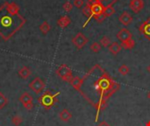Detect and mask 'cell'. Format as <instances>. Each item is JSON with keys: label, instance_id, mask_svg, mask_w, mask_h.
I'll return each mask as SVG.
<instances>
[{"label": "cell", "instance_id": "1", "mask_svg": "<svg viewBox=\"0 0 150 126\" xmlns=\"http://www.w3.org/2000/svg\"><path fill=\"white\" fill-rule=\"evenodd\" d=\"M120 86L98 64L93 66L82 78V86L78 91L82 96L96 109L95 121L107 105L111 96L119 91Z\"/></svg>", "mask_w": 150, "mask_h": 126}, {"label": "cell", "instance_id": "2", "mask_svg": "<svg viewBox=\"0 0 150 126\" xmlns=\"http://www.w3.org/2000/svg\"><path fill=\"white\" fill-rule=\"evenodd\" d=\"M25 19L19 14H14L8 11L5 3L0 6V36L4 39H10L25 25Z\"/></svg>", "mask_w": 150, "mask_h": 126}, {"label": "cell", "instance_id": "3", "mask_svg": "<svg viewBox=\"0 0 150 126\" xmlns=\"http://www.w3.org/2000/svg\"><path fill=\"white\" fill-rule=\"evenodd\" d=\"M58 96H60V92L52 93L51 91H46L41 96L39 97L38 102L45 110H50L55 103H57Z\"/></svg>", "mask_w": 150, "mask_h": 126}, {"label": "cell", "instance_id": "4", "mask_svg": "<svg viewBox=\"0 0 150 126\" xmlns=\"http://www.w3.org/2000/svg\"><path fill=\"white\" fill-rule=\"evenodd\" d=\"M56 75L64 82H69L71 81V79L73 78V75H72V70L70 69V68H69L66 64H62L55 71Z\"/></svg>", "mask_w": 150, "mask_h": 126}, {"label": "cell", "instance_id": "5", "mask_svg": "<svg viewBox=\"0 0 150 126\" xmlns=\"http://www.w3.org/2000/svg\"><path fill=\"white\" fill-rule=\"evenodd\" d=\"M91 16L89 19H87V21L83 24V27H85L86 25L91 21V19L96 16H98L100 14H103L105 11V5L102 4V2H98V3H95L93 4H91Z\"/></svg>", "mask_w": 150, "mask_h": 126}, {"label": "cell", "instance_id": "6", "mask_svg": "<svg viewBox=\"0 0 150 126\" xmlns=\"http://www.w3.org/2000/svg\"><path fill=\"white\" fill-rule=\"evenodd\" d=\"M89 39L83 35L82 32L76 33L73 38H72V43L73 45L76 47L77 50H81L83 48V46L88 43Z\"/></svg>", "mask_w": 150, "mask_h": 126}, {"label": "cell", "instance_id": "7", "mask_svg": "<svg viewBox=\"0 0 150 126\" xmlns=\"http://www.w3.org/2000/svg\"><path fill=\"white\" fill-rule=\"evenodd\" d=\"M46 87V84L43 80H41L40 77H35L30 83H29V88L34 91L36 94L41 93Z\"/></svg>", "mask_w": 150, "mask_h": 126}, {"label": "cell", "instance_id": "8", "mask_svg": "<svg viewBox=\"0 0 150 126\" xmlns=\"http://www.w3.org/2000/svg\"><path fill=\"white\" fill-rule=\"evenodd\" d=\"M116 36H117L118 39H119L121 43L133 39V34H132V32H131L130 31H128L127 29H126V28H122L121 30H120Z\"/></svg>", "mask_w": 150, "mask_h": 126}, {"label": "cell", "instance_id": "9", "mask_svg": "<svg viewBox=\"0 0 150 126\" xmlns=\"http://www.w3.org/2000/svg\"><path fill=\"white\" fill-rule=\"evenodd\" d=\"M139 31L147 39L150 40V18L142 23L139 27Z\"/></svg>", "mask_w": 150, "mask_h": 126}, {"label": "cell", "instance_id": "10", "mask_svg": "<svg viewBox=\"0 0 150 126\" xmlns=\"http://www.w3.org/2000/svg\"><path fill=\"white\" fill-rule=\"evenodd\" d=\"M129 6L134 13H139L144 7V2L143 0H131Z\"/></svg>", "mask_w": 150, "mask_h": 126}, {"label": "cell", "instance_id": "11", "mask_svg": "<svg viewBox=\"0 0 150 126\" xmlns=\"http://www.w3.org/2000/svg\"><path fill=\"white\" fill-rule=\"evenodd\" d=\"M119 20H120V22L123 25H126L127 26V25H129L133 22L134 18H133V17L127 11H123L120 14V16L119 17Z\"/></svg>", "mask_w": 150, "mask_h": 126}, {"label": "cell", "instance_id": "12", "mask_svg": "<svg viewBox=\"0 0 150 126\" xmlns=\"http://www.w3.org/2000/svg\"><path fill=\"white\" fill-rule=\"evenodd\" d=\"M19 102L22 103L23 106H25L29 103H33V96L28 93V92H24L18 98Z\"/></svg>", "mask_w": 150, "mask_h": 126}, {"label": "cell", "instance_id": "13", "mask_svg": "<svg viewBox=\"0 0 150 126\" xmlns=\"http://www.w3.org/2000/svg\"><path fill=\"white\" fill-rule=\"evenodd\" d=\"M18 75L22 79H27L32 75V71H31L30 68L24 66L21 68H19V70L18 71Z\"/></svg>", "mask_w": 150, "mask_h": 126}, {"label": "cell", "instance_id": "14", "mask_svg": "<svg viewBox=\"0 0 150 126\" xmlns=\"http://www.w3.org/2000/svg\"><path fill=\"white\" fill-rule=\"evenodd\" d=\"M59 118L62 122H69L72 118V114L68 109H63L59 113Z\"/></svg>", "mask_w": 150, "mask_h": 126}, {"label": "cell", "instance_id": "15", "mask_svg": "<svg viewBox=\"0 0 150 126\" xmlns=\"http://www.w3.org/2000/svg\"><path fill=\"white\" fill-rule=\"evenodd\" d=\"M71 23V19L69 16L64 15L62 17H61L58 20H57V25L61 27V28H66L69 24Z\"/></svg>", "mask_w": 150, "mask_h": 126}, {"label": "cell", "instance_id": "16", "mask_svg": "<svg viewBox=\"0 0 150 126\" xmlns=\"http://www.w3.org/2000/svg\"><path fill=\"white\" fill-rule=\"evenodd\" d=\"M69 83L76 91H79L81 89V86H82V78H80L78 76H73V78L71 79Z\"/></svg>", "mask_w": 150, "mask_h": 126}, {"label": "cell", "instance_id": "17", "mask_svg": "<svg viewBox=\"0 0 150 126\" xmlns=\"http://www.w3.org/2000/svg\"><path fill=\"white\" fill-rule=\"evenodd\" d=\"M108 48H109L110 53H112L113 55H117V54L120 52V50L122 49L121 46H120L119 43H117V42H112V43L109 46Z\"/></svg>", "mask_w": 150, "mask_h": 126}, {"label": "cell", "instance_id": "18", "mask_svg": "<svg viewBox=\"0 0 150 126\" xmlns=\"http://www.w3.org/2000/svg\"><path fill=\"white\" fill-rule=\"evenodd\" d=\"M6 4V7L8 9V11L11 13H14V14H18L19 13V6L14 3V2H11V3H5Z\"/></svg>", "mask_w": 150, "mask_h": 126}, {"label": "cell", "instance_id": "19", "mask_svg": "<svg viewBox=\"0 0 150 126\" xmlns=\"http://www.w3.org/2000/svg\"><path fill=\"white\" fill-rule=\"evenodd\" d=\"M121 47L126 49V50H131L135 46V41L132 39H129L127 41H125V42H122L121 43Z\"/></svg>", "mask_w": 150, "mask_h": 126}, {"label": "cell", "instance_id": "20", "mask_svg": "<svg viewBox=\"0 0 150 126\" xmlns=\"http://www.w3.org/2000/svg\"><path fill=\"white\" fill-rule=\"evenodd\" d=\"M104 14L105 15L106 18H109L111 16H112L113 14H115V9L112 7V4H108L106 6H105V11H104Z\"/></svg>", "mask_w": 150, "mask_h": 126}, {"label": "cell", "instance_id": "21", "mask_svg": "<svg viewBox=\"0 0 150 126\" xmlns=\"http://www.w3.org/2000/svg\"><path fill=\"white\" fill-rule=\"evenodd\" d=\"M50 25L47 22V21H44L40 25V32L44 34V35H46L49 31H50Z\"/></svg>", "mask_w": 150, "mask_h": 126}, {"label": "cell", "instance_id": "22", "mask_svg": "<svg viewBox=\"0 0 150 126\" xmlns=\"http://www.w3.org/2000/svg\"><path fill=\"white\" fill-rule=\"evenodd\" d=\"M83 14L85 16V17H87L88 18V19L91 18V4H89L88 3L85 4V6L83 8Z\"/></svg>", "mask_w": 150, "mask_h": 126}, {"label": "cell", "instance_id": "23", "mask_svg": "<svg viewBox=\"0 0 150 126\" xmlns=\"http://www.w3.org/2000/svg\"><path fill=\"white\" fill-rule=\"evenodd\" d=\"M119 73L121 75H123V76H126V75H128V73H129V71H130V69H129V68L126 65V64H124V65H122V66H120V68H119Z\"/></svg>", "mask_w": 150, "mask_h": 126}, {"label": "cell", "instance_id": "24", "mask_svg": "<svg viewBox=\"0 0 150 126\" xmlns=\"http://www.w3.org/2000/svg\"><path fill=\"white\" fill-rule=\"evenodd\" d=\"M11 123L15 126H19L23 123V118H22V117L16 115L11 118Z\"/></svg>", "mask_w": 150, "mask_h": 126}, {"label": "cell", "instance_id": "25", "mask_svg": "<svg viewBox=\"0 0 150 126\" xmlns=\"http://www.w3.org/2000/svg\"><path fill=\"white\" fill-rule=\"evenodd\" d=\"M112 44V41H111V39L108 38L107 36H104L101 39H100V45L104 47H109V46Z\"/></svg>", "mask_w": 150, "mask_h": 126}, {"label": "cell", "instance_id": "26", "mask_svg": "<svg viewBox=\"0 0 150 126\" xmlns=\"http://www.w3.org/2000/svg\"><path fill=\"white\" fill-rule=\"evenodd\" d=\"M7 103H8L7 97L2 92H0V110L4 109L7 105Z\"/></svg>", "mask_w": 150, "mask_h": 126}, {"label": "cell", "instance_id": "27", "mask_svg": "<svg viewBox=\"0 0 150 126\" xmlns=\"http://www.w3.org/2000/svg\"><path fill=\"white\" fill-rule=\"evenodd\" d=\"M90 49L93 52V53H98L100 50H101V45L98 43V42H93L91 46H90Z\"/></svg>", "mask_w": 150, "mask_h": 126}, {"label": "cell", "instance_id": "28", "mask_svg": "<svg viewBox=\"0 0 150 126\" xmlns=\"http://www.w3.org/2000/svg\"><path fill=\"white\" fill-rule=\"evenodd\" d=\"M63 10L66 11V12H69V11H71V10L73 9V4L70 3V2H66V3H64V4H63Z\"/></svg>", "mask_w": 150, "mask_h": 126}, {"label": "cell", "instance_id": "29", "mask_svg": "<svg viewBox=\"0 0 150 126\" xmlns=\"http://www.w3.org/2000/svg\"><path fill=\"white\" fill-rule=\"evenodd\" d=\"M94 18L97 20L98 23H101V22H103V21L106 18V17H105V15L103 13V14H100V15H98V16L94 17Z\"/></svg>", "mask_w": 150, "mask_h": 126}, {"label": "cell", "instance_id": "30", "mask_svg": "<svg viewBox=\"0 0 150 126\" xmlns=\"http://www.w3.org/2000/svg\"><path fill=\"white\" fill-rule=\"evenodd\" d=\"M84 4V1L83 0H74V5L76 8H82Z\"/></svg>", "mask_w": 150, "mask_h": 126}, {"label": "cell", "instance_id": "31", "mask_svg": "<svg viewBox=\"0 0 150 126\" xmlns=\"http://www.w3.org/2000/svg\"><path fill=\"white\" fill-rule=\"evenodd\" d=\"M98 2H101V0H88V4H93L98 3Z\"/></svg>", "mask_w": 150, "mask_h": 126}, {"label": "cell", "instance_id": "32", "mask_svg": "<svg viewBox=\"0 0 150 126\" xmlns=\"http://www.w3.org/2000/svg\"><path fill=\"white\" fill-rule=\"evenodd\" d=\"M97 126H111L108 123H106L105 121H103V122H101L98 125H97Z\"/></svg>", "mask_w": 150, "mask_h": 126}, {"label": "cell", "instance_id": "33", "mask_svg": "<svg viewBox=\"0 0 150 126\" xmlns=\"http://www.w3.org/2000/svg\"><path fill=\"white\" fill-rule=\"evenodd\" d=\"M148 98H149V100L150 101V91H149V93H148Z\"/></svg>", "mask_w": 150, "mask_h": 126}, {"label": "cell", "instance_id": "34", "mask_svg": "<svg viewBox=\"0 0 150 126\" xmlns=\"http://www.w3.org/2000/svg\"><path fill=\"white\" fill-rule=\"evenodd\" d=\"M147 69H148L149 73H150V64H149V67H148V68H147Z\"/></svg>", "mask_w": 150, "mask_h": 126}, {"label": "cell", "instance_id": "35", "mask_svg": "<svg viewBox=\"0 0 150 126\" xmlns=\"http://www.w3.org/2000/svg\"><path fill=\"white\" fill-rule=\"evenodd\" d=\"M146 126H150V121H149V122L147 123V125H146Z\"/></svg>", "mask_w": 150, "mask_h": 126}]
</instances>
